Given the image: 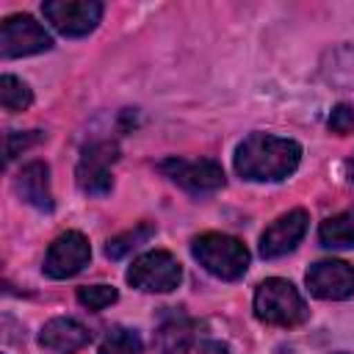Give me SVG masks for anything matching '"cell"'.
<instances>
[{
    "label": "cell",
    "mask_w": 354,
    "mask_h": 354,
    "mask_svg": "<svg viewBox=\"0 0 354 354\" xmlns=\"http://www.w3.org/2000/svg\"><path fill=\"white\" fill-rule=\"evenodd\" d=\"M44 19L64 36H86L97 28L102 17V3L97 0H47L41 3Z\"/></svg>",
    "instance_id": "6"
},
{
    "label": "cell",
    "mask_w": 354,
    "mask_h": 354,
    "mask_svg": "<svg viewBox=\"0 0 354 354\" xmlns=\"http://www.w3.org/2000/svg\"><path fill=\"white\" fill-rule=\"evenodd\" d=\"M14 188H17V194H19L28 205H33L36 210H44V213L53 210L50 169H47V163L33 160V163L22 166L19 174H17V180H14Z\"/></svg>",
    "instance_id": "12"
},
{
    "label": "cell",
    "mask_w": 354,
    "mask_h": 354,
    "mask_svg": "<svg viewBox=\"0 0 354 354\" xmlns=\"http://www.w3.org/2000/svg\"><path fill=\"white\" fill-rule=\"evenodd\" d=\"M335 354H346V351H335Z\"/></svg>",
    "instance_id": "24"
},
{
    "label": "cell",
    "mask_w": 354,
    "mask_h": 354,
    "mask_svg": "<svg viewBox=\"0 0 354 354\" xmlns=\"http://www.w3.org/2000/svg\"><path fill=\"white\" fill-rule=\"evenodd\" d=\"M254 315L274 326H296L307 321L310 310L301 299V293L293 288V282L271 277L257 285L254 290Z\"/></svg>",
    "instance_id": "3"
},
{
    "label": "cell",
    "mask_w": 354,
    "mask_h": 354,
    "mask_svg": "<svg viewBox=\"0 0 354 354\" xmlns=\"http://www.w3.org/2000/svg\"><path fill=\"white\" fill-rule=\"evenodd\" d=\"M307 288L326 301H343L354 296V268L346 260H318L307 271Z\"/></svg>",
    "instance_id": "10"
},
{
    "label": "cell",
    "mask_w": 354,
    "mask_h": 354,
    "mask_svg": "<svg viewBox=\"0 0 354 354\" xmlns=\"http://www.w3.org/2000/svg\"><path fill=\"white\" fill-rule=\"evenodd\" d=\"M301 160V147L293 138H279L268 133L246 136L235 149V171L243 180L277 183L296 171Z\"/></svg>",
    "instance_id": "1"
},
{
    "label": "cell",
    "mask_w": 354,
    "mask_h": 354,
    "mask_svg": "<svg viewBox=\"0 0 354 354\" xmlns=\"http://www.w3.org/2000/svg\"><path fill=\"white\" fill-rule=\"evenodd\" d=\"M152 235H155V227L144 221V224H138V227H133V230H127V232H122V235L111 238V241H108V246H105V254H108L111 260H119V257H124L127 252H133L136 246L147 243Z\"/></svg>",
    "instance_id": "16"
},
{
    "label": "cell",
    "mask_w": 354,
    "mask_h": 354,
    "mask_svg": "<svg viewBox=\"0 0 354 354\" xmlns=\"http://www.w3.org/2000/svg\"><path fill=\"white\" fill-rule=\"evenodd\" d=\"M199 354H227V346L224 343H202Z\"/></svg>",
    "instance_id": "22"
},
{
    "label": "cell",
    "mask_w": 354,
    "mask_h": 354,
    "mask_svg": "<svg viewBox=\"0 0 354 354\" xmlns=\"http://www.w3.org/2000/svg\"><path fill=\"white\" fill-rule=\"evenodd\" d=\"M160 171L171 183H177L180 188H185L191 194H210L224 185V169H221V163H216L210 158H202V160L169 158L160 163Z\"/></svg>",
    "instance_id": "9"
},
{
    "label": "cell",
    "mask_w": 354,
    "mask_h": 354,
    "mask_svg": "<svg viewBox=\"0 0 354 354\" xmlns=\"http://www.w3.org/2000/svg\"><path fill=\"white\" fill-rule=\"evenodd\" d=\"M41 138H44L41 130H30V133H17V130H11V133L6 136V160L17 158L19 149H25V147H30V144H36V141H41Z\"/></svg>",
    "instance_id": "21"
},
{
    "label": "cell",
    "mask_w": 354,
    "mask_h": 354,
    "mask_svg": "<svg viewBox=\"0 0 354 354\" xmlns=\"http://www.w3.org/2000/svg\"><path fill=\"white\" fill-rule=\"evenodd\" d=\"M346 177L354 183V155H351V158H348V163H346Z\"/></svg>",
    "instance_id": "23"
},
{
    "label": "cell",
    "mask_w": 354,
    "mask_h": 354,
    "mask_svg": "<svg viewBox=\"0 0 354 354\" xmlns=\"http://www.w3.org/2000/svg\"><path fill=\"white\" fill-rule=\"evenodd\" d=\"M0 102L6 111H25L30 102H33V94L28 88V83H22L19 77L14 75H3L0 77Z\"/></svg>",
    "instance_id": "17"
},
{
    "label": "cell",
    "mask_w": 354,
    "mask_h": 354,
    "mask_svg": "<svg viewBox=\"0 0 354 354\" xmlns=\"http://www.w3.org/2000/svg\"><path fill=\"white\" fill-rule=\"evenodd\" d=\"M116 299H119V293L111 285H86V288L77 290V301L83 307H88V310H105Z\"/></svg>",
    "instance_id": "19"
},
{
    "label": "cell",
    "mask_w": 354,
    "mask_h": 354,
    "mask_svg": "<svg viewBox=\"0 0 354 354\" xmlns=\"http://www.w3.org/2000/svg\"><path fill=\"white\" fill-rule=\"evenodd\" d=\"M318 241L326 249H351L354 246V210H346V213H337L321 221Z\"/></svg>",
    "instance_id": "15"
},
{
    "label": "cell",
    "mask_w": 354,
    "mask_h": 354,
    "mask_svg": "<svg viewBox=\"0 0 354 354\" xmlns=\"http://www.w3.org/2000/svg\"><path fill=\"white\" fill-rule=\"evenodd\" d=\"M329 130L337 133V136H348V133H354V108L346 105V102L335 105L332 113H329Z\"/></svg>",
    "instance_id": "20"
},
{
    "label": "cell",
    "mask_w": 354,
    "mask_h": 354,
    "mask_svg": "<svg viewBox=\"0 0 354 354\" xmlns=\"http://www.w3.org/2000/svg\"><path fill=\"white\" fill-rule=\"evenodd\" d=\"M196 337V324L185 313H171L160 321L155 332V348L158 354H188Z\"/></svg>",
    "instance_id": "14"
},
{
    "label": "cell",
    "mask_w": 354,
    "mask_h": 354,
    "mask_svg": "<svg viewBox=\"0 0 354 354\" xmlns=\"http://www.w3.org/2000/svg\"><path fill=\"white\" fill-rule=\"evenodd\" d=\"M53 47L50 33L30 17V14H11L0 25V55L3 58H22L36 55Z\"/></svg>",
    "instance_id": "5"
},
{
    "label": "cell",
    "mask_w": 354,
    "mask_h": 354,
    "mask_svg": "<svg viewBox=\"0 0 354 354\" xmlns=\"http://www.w3.org/2000/svg\"><path fill=\"white\" fill-rule=\"evenodd\" d=\"M88 257H91V246L86 241V235L77 230H69V232H61L50 243L41 268L50 279H66V277H75L77 271H83L88 266Z\"/></svg>",
    "instance_id": "7"
},
{
    "label": "cell",
    "mask_w": 354,
    "mask_h": 354,
    "mask_svg": "<svg viewBox=\"0 0 354 354\" xmlns=\"http://www.w3.org/2000/svg\"><path fill=\"white\" fill-rule=\"evenodd\" d=\"M141 351H144L141 337H138L133 329L113 326V329L105 335V340H102V346H100L97 354H141Z\"/></svg>",
    "instance_id": "18"
},
{
    "label": "cell",
    "mask_w": 354,
    "mask_h": 354,
    "mask_svg": "<svg viewBox=\"0 0 354 354\" xmlns=\"http://www.w3.org/2000/svg\"><path fill=\"white\" fill-rule=\"evenodd\" d=\"M307 224H310V216L304 210H290V213H282L277 221H271L266 227V232L260 235V254L266 260H274V257H282L288 252H293L299 246V241L304 238L307 232Z\"/></svg>",
    "instance_id": "11"
},
{
    "label": "cell",
    "mask_w": 354,
    "mask_h": 354,
    "mask_svg": "<svg viewBox=\"0 0 354 354\" xmlns=\"http://www.w3.org/2000/svg\"><path fill=\"white\" fill-rule=\"evenodd\" d=\"M116 160V144L111 141H97L91 147L83 149L80 155V163H77V185L83 194H91V196H105L111 194V185H113V177H111V163Z\"/></svg>",
    "instance_id": "8"
},
{
    "label": "cell",
    "mask_w": 354,
    "mask_h": 354,
    "mask_svg": "<svg viewBox=\"0 0 354 354\" xmlns=\"http://www.w3.org/2000/svg\"><path fill=\"white\" fill-rule=\"evenodd\" d=\"M88 340H91V332L75 318H53L39 332V343L44 348H53L61 354H72V351L83 348Z\"/></svg>",
    "instance_id": "13"
},
{
    "label": "cell",
    "mask_w": 354,
    "mask_h": 354,
    "mask_svg": "<svg viewBox=\"0 0 354 354\" xmlns=\"http://www.w3.org/2000/svg\"><path fill=\"white\" fill-rule=\"evenodd\" d=\"M191 254L199 266L218 279H241L249 268V249L224 232H202L191 241Z\"/></svg>",
    "instance_id": "2"
},
{
    "label": "cell",
    "mask_w": 354,
    "mask_h": 354,
    "mask_svg": "<svg viewBox=\"0 0 354 354\" xmlns=\"http://www.w3.org/2000/svg\"><path fill=\"white\" fill-rule=\"evenodd\" d=\"M180 279H183V268L177 257L163 249H152L136 257L133 266L127 268V282L147 293H169L180 285Z\"/></svg>",
    "instance_id": "4"
}]
</instances>
